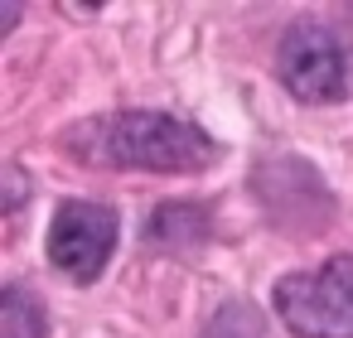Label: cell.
Returning <instances> with one entry per match:
<instances>
[{
	"instance_id": "obj_3",
	"label": "cell",
	"mask_w": 353,
	"mask_h": 338,
	"mask_svg": "<svg viewBox=\"0 0 353 338\" xmlns=\"http://www.w3.org/2000/svg\"><path fill=\"white\" fill-rule=\"evenodd\" d=\"M276 314L300 338H353V256L285 275L276 285Z\"/></svg>"
},
{
	"instance_id": "obj_4",
	"label": "cell",
	"mask_w": 353,
	"mask_h": 338,
	"mask_svg": "<svg viewBox=\"0 0 353 338\" xmlns=\"http://www.w3.org/2000/svg\"><path fill=\"white\" fill-rule=\"evenodd\" d=\"M117 251V213L107 203L68 198L49 222V261L73 275L78 285H92Z\"/></svg>"
},
{
	"instance_id": "obj_5",
	"label": "cell",
	"mask_w": 353,
	"mask_h": 338,
	"mask_svg": "<svg viewBox=\"0 0 353 338\" xmlns=\"http://www.w3.org/2000/svg\"><path fill=\"white\" fill-rule=\"evenodd\" d=\"M0 338H49L44 309L25 285H10L6 299H0Z\"/></svg>"
},
{
	"instance_id": "obj_2",
	"label": "cell",
	"mask_w": 353,
	"mask_h": 338,
	"mask_svg": "<svg viewBox=\"0 0 353 338\" xmlns=\"http://www.w3.org/2000/svg\"><path fill=\"white\" fill-rule=\"evenodd\" d=\"M276 78L295 102H343L353 97V39L324 20H295L276 44Z\"/></svg>"
},
{
	"instance_id": "obj_1",
	"label": "cell",
	"mask_w": 353,
	"mask_h": 338,
	"mask_svg": "<svg viewBox=\"0 0 353 338\" xmlns=\"http://www.w3.org/2000/svg\"><path fill=\"white\" fill-rule=\"evenodd\" d=\"M92 169H150V174H189L218 160V145L203 126L165 116V112H117L92 116L63 140Z\"/></svg>"
}]
</instances>
